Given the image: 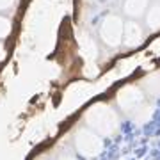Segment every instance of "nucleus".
Returning a JSON list of instances; mask_svg holds the SVG:
<instances>
[{
  "mask_svg": "<svg viewBox=\"0 0 160 160\" xmlns=\"http://www.w3.org/2000/svg\"><path fill=\"white\" fill-rule=\"evenodd\" d=\"M36 160H48V158H36Z\"/></svg>",
  "mask_w": 160,
  "mask_h": 160,
  "instance_id": "f8f14e48",
  "label": "nucleus"
},
{
  "mask_svg": "<svg viewBox=\"0 0 160 160\" xmlns=\"http://www.w3.org/2000/svg\"><path fill=\"white\" fill-rule=\"evenodd\" d=\"M11 29H12L11 20L6 16H0V39H4V38L11 34Z\"/></svg>",
  "mask_w": 160,
  "mask_h": 160,
  "instance_id": "0eeeda50",
  "label": "nucleus"
},
{
  "mask_svg": "<svg viewBox=\"0 0 160 160\" xmlns=\"http://www.w3.org/2000/svg\"><path fill=\"white\" fill-rule=\"evenodd\" d=\"M148 23H149V27H153V29H157L160 25V7H155V9L149 11Z\"/></svg>",
  "mask_w": 160,
  "mask_h": 160,
  "instance_id": "6e6552de",
  "label": "nucleus"
},
{
  "mask_svg": "<svg viewBox=\"0 0 160 160\" xmlns=\"http://www.w3.org/2000/svg\"><path fill=\"white\" fill-rule=\"evenodd\" d=\"M86 123L91 130H94L100 135H112L119 126V118L109 105L96 103L87 110Z\"/></svg>",
  "mask_w": 160,
  "mask_h": 160,
  "instance_id": "f257e3e1",
  "label": "nucleus"
},
{
  "mask_svg": "<svg viewBox=\"0 0 160 160\" xmlns=\"http://www.w3.org/2000/svg\"><path fill=\"white\" fill-rule=\"evenodd\" d=\"M142 102V92L135 87H125L118 94V103L123 110H132L135 109L139 103Z\"/></svg>",
  "mask_w": 160,
  "mask_h": 160,
  "instance_id": "20e7f679",
  "label": "nucleus"
},
{
  "mask_svg": "<svg viewBox=\"0 0 160 160\" xmlns=\"http://www.w3.org/2000/svg\"><path fill=\"white\" fill-rule=\"evenodd\" d=\"M4 57H6V46L0 43V61H4Z\"/></svg>",
  "mask_w": 160,
  "mask_h": 160,
  "instance_id": "9b49d317",
  "label": "nucleus"
},
{
  "mask_svg": "<svg viewBox=\"0 0 160 160\" xmlns=\"http://www.w3.org/2000/svg\"><path fill=\"white\" fill-rule=\"evenodd\" d=\"M102 36L107 41V45H118L123 36V29H121V20L116 16H109L102 25Z\"/></svg>",
  "mask_w": 160,
  "mask_h": 160,
  "instance_id": "7ed1b4c3",
  "label": "nucleus"
},
{
  "mask_svg": "<svg viewBox=\"0 0 160 160\" xmlns=\"http://www.w3.org/2000/svg\"><path fill=\"white\" fill-rule=\"evenodd\" d=\"M141 39V27L135 23H128L125 29V41L128 45H135Z\"/></svg>",
  "mask_w": 160,
  "mask_h": 160,
  "instance_id": "39448f33",
  "label": "nucleus"
},
{
  "mask_svg": "<svg viewBox=\"0 0 160 160\" xmlns=\"http://www.w3.org/2000/svg\"><path fill=\"white\" fill-rule=\"evenodd\" d=\"M73 144L77 153L80 157H84V158H94L103 149L100 133H96L91 128H78L73 135Z\"/></svg>",
  "mask_w": 160,
  "mask_h": 160,
  "instance_id": "f03ea898",
  "label": "nucleus"
},
{
  "mask_svg": "<svg viewBox=\"0 0 160 160\" xmlns=\"http://www.w3.org/2000/svg\"><path fill=\"white\" fill-rule=\"evenodd\" d=\"M59 160H78L75 155H71V153H62L61 157H59Z\"/></svg>",
  "mask_w": 160,
  "mask_h": 160,
  "instance_id": "9d476101",
  "label": "nucleus"
},
{
  "mask_svg": "<svg viewBox=\"0 0 160 160\" xmlns=\"http://www.w3.org/2000/svg\"><path fill=\"white\" fill-rule=\"evenodd\" d=\"M14 2H16V0H0V11H6V9L12 7Z\"/></svg>",
  "mask_w": 160,
  "mask_h": 160,
  "instance_id": "1a4fd4ad",
  "label": "nucleus"
},
{
  "mask_svg": "<svg viewBox=\"0 0 160 160\" xmlns=\"http://www.w3.org/2000/svg\"><path fill=\"white\" fill-rule=\"evenodd\" d=\"M144 6H146V0H126L125 9H126V12H128V14L135 16L137 12H141L144 9Z\"/></svg>",
  "mask_w": 160,
  "mask_h": 160,
  "instance_id": "423d86ee",
  "label": "nucleus"
}]
</instances>
